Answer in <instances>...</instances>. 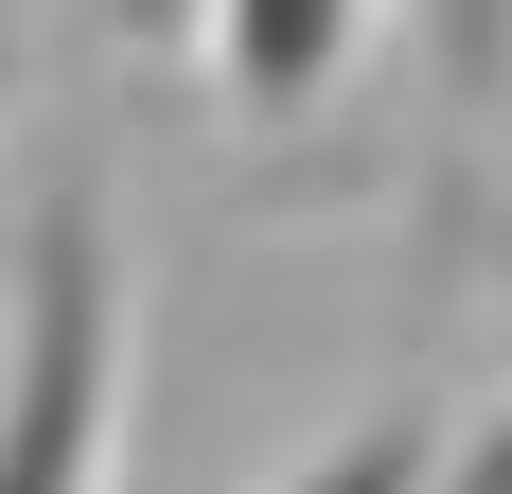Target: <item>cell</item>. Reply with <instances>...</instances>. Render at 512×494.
Masks as SVG:
<instances>
[{"instance_id": "obj_1", "label": "cell", "mask_w": 512, "mask_h": 494, "mask_svg": "<svg viewBox=\"0 0 512 494\" xmlns=\"http://www.w3.org/2000/svg\"><path fill=\"white\" fill-rule=\"evenodd\" d=\"M124 371H142V318H124V212H106V159L71 142L18 212V318H0V494H124Z\"/></svg>"}, {"instance_id": "obj_2", "label": "cell", "mask_w": 512, "mask_h": 494, "mask_svg": "<svg viewBox=\"0 0 512 494\" xmlns=\"http://www.w3.org/2000/svg\"><path fill=\"white\" fill-rule=\"evenodd\" d=\"M142 36H195V71L230 89V124H301L336 71H354L371 0H124Z\"/></svg>"}, {"instance_id": "obj_3", "label": "cell", "mask_w": 512, "mask_h": 494, "mask_svg": "<svg viewBox=\"0 0 512 494\" xmlns=\"http://www.w3.org/2000/svg\"><path fill=\"white\" fill-rule=\"evenodd\" d=\"M407 18H424V124L477 159L512 124V0H407Z\"/></svg>"}, {"instance_id": "obj_4", "label": "cell", "mask_w": 512, "mask_h": 494, "mask_svg": "<svg viewBox=\"0 0 512 494\" xmlns=\"http://www.w3.org/2000/svg\"><path fill=\"white\" fill-rule=\"evenodd\" d=\"M442 494H512V389H495V406H477L460 442H442Z\"/></svg>"}]
</instances>
